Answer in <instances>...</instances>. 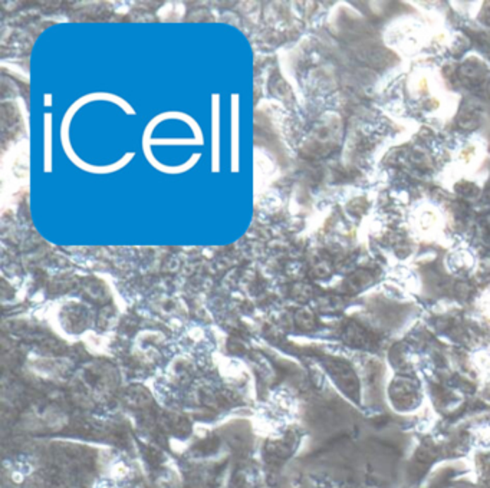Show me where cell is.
Wrapping results in <instances>:
<instances>
[{"label": "cell", "instance_id": "obj_4", "mask_svg": "<svg viewBox=\"0 0 490 488\" xmlns=\"http://www.w3.org/2000/svg\"><path fill=\"white\" fill-rule=\"evenodd\" d=\"M45 151H44V170L45 173L52 171V114H45Z\"/></svg>", "mask_w": 490, "mask_h": 488}, {"label": "cell", "instance_id": "obj_3", "mask_svg": "<svg viewBox=\"0 0 490 488\" xmlns=\"http://www.w3.org/2000/svg\"><path fill=\"white\" fill-rule=\"evenodd\" d=\"M232 171H239V95H232Z\"/></svg>", "mask_w": 490, "mask_h": 488}, {"label": "cell", "instance_id": "obj_5", "mask_svg": "<svg viewBox=\"0 0 490 488\" xmlns=\"http://www.w3.org/2000/svg\"><path fill=\"white\" fill-rule=\"evenodd\" d=\"M45 105H47V106H51V105H52V95H51V94H47V95H45Z\"/></svg>", "mask_w": 490, "mask_h": 488}, {"label": "cell", "instance_id": "obj_1", "mask_svg": "<svg viewBox=\"0 0 490 488\" xmlns=\"http://www.w3.org/2000/svg\"><path fill=\"white\" fill-rule=\"evenodd\" d=\"M68 131H69V124H65V122H62L61 141H62L65 154L68 155V158L73 162V164H75L78 169L84 170V171H88V173H92V174H109V173L118 171V170H121L124 166H127L129 162L133 159V157L136 155L134 152H129L127 155L122 157L118 162H115V164H111V166H107V167L90 166V164H87V162H84L83 159H79V158L76 157V154L73 152V150H72V147H71V142H69V138H68Z\"/></svg>", "mask_w": 490, "mask_h": 488}, {"label": "cell", "instance_id": "obj_2", "mask_svg": "<svg viewBox=\"0 0 490 488\" xmlns=\"http://www.w3.org/2000/svg\"><path fill=\"white\" fill-rule=\"evenodd\" d=\"M212 171H220V97H212Z\"/></svg>", "mask_w": 490, "mask_h": 488}]
</instances>
